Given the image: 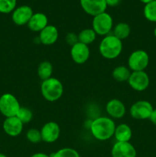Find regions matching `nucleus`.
<instances>
[{
	"instance_id": "nucleus-12",
	"label": "nucleus",
	"mask_w": 156,
	"mask_h": 157,
	"mask_svg": "<svg viewBox=\"0 0 156 157\" xmlns=\"http://www.w3.org/2000/svg\"><path fill=\"white\" fill-rule=\"evenodd\" d=\"M33 14V10L30 6L26 5L18 6L12 12V21L18 26L28 25Z\"/></svg>"
},
{
	"instance_id": "nucleus-2",
	"label": "nucleus",
	"mask_w": 156,
	"mask_h": 157,
	"mask_svg": "<svg viewBox=\"0 0 156 157\" xmlns=\"http://www.w3.org/2000/svg\"><path fill=\"white\" fill-rule=\"evenodd\" d=\"M122 51V42L113 35H107L101 40L99 52L106 59H115L120 55Z\"/></svg>"
},
{
	"instance_id": "nucleus-8",
	"label": "nucleus",
	"mask_w": 156,
	"mask_h": 157,
	"mask_svg": "<svg viewBox=\"0 0 156 157\" xmlns=\"http://www.w3.org/2000/svg\"><path fill=\"white\" fill-rule=\"evenodd\" d=\"M128 83L130 87L136 91H144L149 86L150 79L148 74L145 71H132L131 73Z\"/></svg>"
},
{
	"instance_id": "nucleus-31",
	"label": "nucleus",
	"mask_w": 156,
	"mask_h": 157,
	"mask_svg": "<svg viewBox=\"0 0 156 157\" xmlns=\"http://www.w3.org/2000/svg\"><path fill=\"white\" fill-rule=\"evenodd\" d=\"M31 157H50V156H48V155L44 153H36L32 155Z\"/></svg>"
},
{
	"instance_id": "nucleus-28",
	"label": "nucleus",
	"mask_w": 156,
	"mask_h": 157,
	"mask_svg": "<svg viewBox=\"0 0 156 157\" xmlns=\"http://www.w3.org/2000/svg\"><path fill=\"white\" fill-rule=\"evenodd\" d=\"M66 41H67V42L70 45L73 46V44H75L76 43H77L79 41V40H78V35L73 33V32L68 33L67 35V36H66Z\"/></svg>"
},
{
	"instance_id": "nucleus-32",
	"label": "nucleus",
	"mask_w": 156,
	"mask_h": 157,
	"mask_svg": "<svg viewBox=\"0 0 156 157\" xmlns=\"http://www.w3.org/2000/svg\"><path fill=\"white\" fill-rule=\"evenodd\" d=\"M139 1L142 2H143V3H145V4H147V3L153 1V0H139Z\"/></svg>"
},
{
	"instance_id": "nucleus-24",
	"label": "nucleus",
	"mask_w": 156,
	"mask_h": 157,
	"mask_svg": "<svg viewBox=\"0 0 156 157\" xmlns=\"http://www.w3.org/2000/svg\"><path fill=\"white\" fill-rule=\"evenodd\" d=\"M17 117L21 121L23 124H28L33 117V113L32 110L26 107H21L16 115Z\"/></svg>"
},
{
	"instance_id": "nucleus-26",
	"label": "nucleus",
	"mask_w": 156,
	"mask_h": 157,
	"mask_svg": "<svg viewBox=\"0 0 156 157\" xmlns=\"http://www.w3.org/2000/svg\"><path fill=\"white\" fill-rule=\"evenodd\" d=\"M50 157H80L76 150L69 147L62 148L51 154Z\"/></svg>"
},
{
	"instance_id": "nucleus-22",
	"label": "nucleus",
	"mask_w": 156,
	"mask_h": 157,
	"mask_svg": "<svg viewBox=\"0 0 156 157\" xmlns=\"http://www.w3.org/2000/svg\"><path fill=\"white\" fill-rule=\"evenodd\" d=\"M96 32L93 29H83L78 35V40L80 42L85 44L87 45L92 44L96 38Z\"/></svg>"
},
{
	"instance_id": "nucleus-9",
	"label": "nucleus",
	"mask_w": 156,
	"mask_h": 157,
	"mask_svg": "<svg viewBox=\"0 0 156 157\" xmlns=\"http://www.w3.org/2000/svg\"><path fill=\"white\" fill-rule=\"evenodd\" d=\"M40 131L42 141L47 144L54 143L58 140L61 135V128L59 124L54 121L46 123Z\"/></svg>"
},
{
	"instance_id": "nucleus-11",
	"label": "nucleus",
	"mask_w": 156,
	"mask_h": 157,
	"mask_svg": "<svg viewBox=\"0 0 156 157\" xmlns=\"http://www.w3.org/2000/svg\"><path fill=\"white\" fill-rule=\"evenodd\" d=\"M70 56L72 60L78 64H84L88 61L90 56V50L89 46L78 41L70 49Z\"/></svg>"
},
{
	"instance_id": "nucleus-30",
	"label": "nucleus",
	"mask_w": 156,
	"mask_h": 157,
	"mask_svg": "<svg viewBox=\"0 0 156 157\" xmlns=\"http://www.w3.org/2000/svg\"><path fill=\"white\" fill-rule=\"evenodd\" d=\"M149 120L151 121V122L153 124H154V125L156 126V109H154L152 111V113H151V116H150L149 117Z\"/></svg>"
},
{
	"instance_id": "nucleus-34",
	"label": "nucleus",
	"mask_w": 156,
	"mask_h": 157,
	"mask_svg": "<svg viewBox=\"0 0 156 157\" xmlns=\"http://www.w3.org/2000/svg\"><path fill=\"white\" fill-rule=\"evenodd\" d=\"M154 35L156 37V28L154 29Z\"/></svg>"
},
{
	"instance_id": "nucleus-1",
	"label": "nucleus",
	"mask_w": 156,
	"mask_h": 157,
	"mask_svg": "<svg viewBox=\"0 0 156 157\" xmlns=\"http://www.w3.org/2000/svg\"><path fill=\"white\" fill-rule=\"evenodd\" d=\"M116 124L110 117H99L90 124V131L95 139L105 141L114 136Z\"/></svg>"
},
{
	"instance_id": "nucleus-3",
	"label": "nucleus",
	"mask_w": 156,
	"mask_h": 157,
	"mask_svg": "<svg viewBox=\"0 0 156 157\" xmlns=\"http://www.w3.org/2000/svg\"><path fill=\"white\" fill-rule=\"evenodd\" d=\"M41 92L43 98L49 102L58 101L64 93V86L60 80L56 78H48L42 81L41 84Z\"/></svg>"
},
{
	"instance_id": "nucleus-29",
	"label": "nucleus",
	"mask_w": 156,
	"mask_h": 157,
	"mask_svg": "<svg viewBox=\"0 0 156 157\" xmlns=\"http://www.w3.org/2000/svg\"><path fill=\"white\" fill-rule=\"evenodd\" d=\"M120 2L121 0H106L107 6H111V7L118 6L120 3Z\"/></svg>"
},
{
	"instance_id": "nucleus-23",
	"label": "nucleus",
	"mask_w": 156,
	"mask_h": 157,
	"mask_svg": "<svg viewBox=\"0 0 156 157\" xmlns=\"http://www.w3.org/2000/svg\"><path fill=\"white\" fill-rule=\"evenodd\" d=\"M143 12L144 16L148 21L156 22V0L145 4Z\"/></svg>"
},
{
	"instance_id": "nucleus-21",
	"label": "nucleus",
	"mask_w": 156,
	"mask_h": 157,
	"mask_svg": "<svg viewBox=\"0 0 156 157\" xmlns=\"http://www.w3.org/2000/svg\"><path fill=\"white\" fill-rule=\"evenodd\" d=\"M131 32L129 25L125 22H119L116 25L113 29V35L120 39L121 41L128 38Z\"/></svg>"
},
{
	"instance_id": "nucleus-10",
	"label": "nucleus",
	"mask_w": 156,
	"mask_h": 157,
	"mask_svg": "<svg viewBox=\"0 0 156 157\" xmlns=\"http://www.w3.org/2000/svg\"><path fill=\"white\" fill-rule=\"evenodd\" d=\"M80 3L83 10L93 17L105 12L108 7L106 0H80Z\"/></svg>"
},
{
	"instance_id": "nucleus-17",
	"label": "nucleus",
	"mask_w": 156,
	"mask_h": 157,
	"mask_svg": "<svg viewBox=\"0 0 156 157\" xmlns=\"http://www.w3.org/2000/svg\"><path fill=\"white\" fill-rule=\"evenodd\" d=\"M47 25H48V18L47 15L42 12L34 13L28 23L29 29L35 32H40Z\"/></svg>"
},
{
	"instance_id": "nucleus-16",
	"label": "nucleus",
	"mask_w": 156,
	"mask_h": 157,
	"mask_svg": "<svg viewBox=\"0 0 156 157\" xmlns=\"http://www.w3.org/2000/svg\"><path fill=\"white\" fill-rule=\"evenodd\" d=\"M58 36L59 32L58 29L54 25H48L40 32L39 39L44 45H51L58 41Z\"/></svg>"
},
{
	"instance_id": "nucleus-19",
	"label": "nucleus",
	"mask_w": 156,
	"mask_h": 157,
	"mask_svg": "<svg viewBox=\"0 0 156 157\" xmlns=\"http://www.w3.org/2000/svg\"><path fill=\"white\" fill-rule=\"evenodd\" d=\"M131 70L128 67L124 65H120L116 67L113 71V78L119 82H125L128 81L130 75H131Z\"/></svg>"
},
{
	"instance_id": "nucleus-15",
	"label": "nucleus",
	"mask_w": 156,
	"mask_h": 157,
	"mask_svg": "<svg viewBox=\"0 0 156 157\" xmlns=\"http://www.w3.org/2000/svg\"><path fill=\"white\" fill-rule=\"evenodd\" d=\"M106 111L112 119H120L125 114L126 108L122 101L118 99H112L106 105Z\"/></svg>"
},
{
	"instance_id": "nucleus-20",
	"label": "nucleus",
	"mask_w": 156,
	"mask_h": 157,
	"mask_svg": "<svg viewBox=\"0 0 156 157\" xmlns=\"http://www.w3.org/2000/svg\"><path fill=\"white\" fill-rule=\"evenodd\" d=\"M53 65L48 61H42L38 65V75L41 81H44L48 78H51L53 73Z\"/></svg>"
},
{
	"instance_id": "nucleus-6",
	"label": "nucleus",
	"mask_w": 156,
	"mask_h": 157,
	"mask_svg": "<svg viewBox=\"0 0 156 157\" xmlns=\"http://www.w3.org/2000/svg\"><path fill=\"white\" fill-rule=\"evenodd\" d=\"M149 63V56L144 50H136L130 54L128 58V67L132 71H142Z\"/></svg>"
},
{
	"instance_id": "nucleus-27",
	"label": "nucleus",
	"mask_w": 156,
	"mask_h": 157,
	"mask_svg": "<svg viewBox=\"0 0 156 157\" xmlns=\"http://www.w3.org/2000/svg\"><path fill=\"white\" fill-rule=\"evenodd\" d=\"M26 138L29 142L32 143V144H38L42 141L41 131L35 128H32L28 130L27 133H26Z\"/></svg>"
},
{
	"instance_id": "nucleus-14",
	"label": "nucleus",
	"mask_w": 156,
	"mask_h": 157,
	"mask_svg": "<svg viewBox=\"0 0 156 157\" xmlns=\"http://www.w3.org/2000/svg\"><path fill=\"white\" fill-rule=\"evenodd\" d=\"M23 126L24 124L16 116L6 117L2 124L5 133L12 137H15L21 134L23 130Z\"/></svg>"
},
{
	"instance_id": "nucleus-13",
	"label": "nucleus",
	"mask_w": 156,
	"mask_h": 157,
	"mask_svg": "<svg viewBox=\"0 0 156 157\" xmlns=\"http://www.w3.org/2000/svg\"><path fill=\"white\" fill-rule=\"evenodd\" d=\"M136 150L130 142H116L112 147V157H136Z\"/></svg>"
},
{
	"instance_id": "nucleus-18",
	"label": "nucleus",
	"mask_w": 156,
	"mask_h": 157,
	"mask_svg": "<svg viewBox=\"0 0 156 157\" xmlns=\"http://www.w3.org/2000/svg\"><path fill=\"white\" fill-rule=\"evenodd\" d=\"M113 136L116 142H129L132 136V130L126 124H121L116 127Z\"/></svg>"
},
{
	"instance_id": "nucleus-4",
	"label": "nucleus",
	"mask_w": 156,
	"mask_h": 157,
	"mask_svg": "<svg viewBox=\"0 0 156 157\" xmlns=\"http://www.w3.org/2000/svg\"><path fill=\"white\" fill-rule=\"evenodd\" d=\"M20 108L19 101L12 94L6 93L0 97V113L6 118L16 116Z\"/></svg>"
},
{
	"instance_id": "nucleus-7",
	"label": "nucleus",
	"mask_w": 156,
	"mask_h": 157,
	"mask_svg": "<svg viewBox=\"0 0 156 157\" xmlns=\"http://www.w3.org/2000/svg\"><path fill=\"white\" fill-rule=\"evenodd\" d=\"M153 110L154 108L150 102L147 101H139L131 106L129 113L134 119L146 120L149 119Z\"/></svg>"
},
{
	"instance_id": "nucleus-25",
	"label": "nucleus",
	"mask_w": 156,
	"mask_h": 157,
	"mask_svg": "<svg viewBox=\"0 0 156 157\" xmlns=\"http://www.w3.org/2000/svg\"><path fill=\"white\" fill-rule=\"evenodd\" d=\"M16 6L17 0H0V13H11L15 10Z\"/></svg>"
},
{
	"instance_id": "nucleus-33",
	"label": "nucleus",
	"mask_w": 156,
	"mask_h": 157,
	"mask_svg": "<svg viewBox=\"0 0 156 157\" xmlns=\"http://www.w3.org/2000/svg\"><path fill=\"white\" fill-rule=\"evenodd\" d=\"M0 157H7V156H6V155H5V154H3V153H0Z\"/></svg>"
},
{
	"instance_id": "nucleus-5",
	"label": "nucleus",
	"mask_w": 156,
	"mask_h": 157,
	"mask_svg": "<svg viewBox=\"0 0 156 157\" xmlns=\"http://www.w3.org/2000/svg\"><path fill=\"white\" fill-rule=\"evenodd\" d=\"M113 27V19L111 15L106 12L93 17L92 29L96 32V35L106 36L111 32Z\"/></svg>"
}]
</instances>
